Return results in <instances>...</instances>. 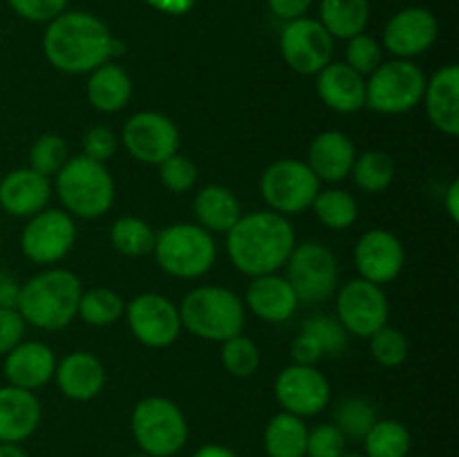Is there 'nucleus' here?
Wrapping results in <instances>:
<instances>
[{
    "mask_svg": "<svg viewBox=\"0 0 459 457\" xmlns=\"http://www.w3.org/2000/svg\"><path fill=\"white\" fill-rule=\"evenodd\" d=\"M43 54L54 70L79 76L112 61L121 54V43L94 13L63 12L45 27Z\"/></svg>",
    "mask_w": 459,
    "mask_h": 457,
    "instance_id": "f257e3e1",
    "label": "nucleus"
},
{
    "mask_svg": "<svg viewBox=\"0 0 459 457\" xmlns=\"http://www.w3.org/2000/svg\"><path fill=\"white\" fill-rule=\"evenodd\" d=\"M294 246L296 231L290 218L269 209L242 213L227 233L229 260L249 278L276 273L285 267Z\"/></svg>",
    "mask_w": 459,
    "mask_h": 457,
    "instance_id": "f03ea898",
    "label": "nucleus"
},
{
    "mask_svg": "<svg viewBox=\"0 0 459 457\" xmlns=\"http://www.w3.org/2000/svg\"><path fill=\"white\" fill-rule=\"evenodd\" d=\"M83 282L74 272L48 267L21 282L16 309L27 325L43 332H58L79 316Z\"/></svg>",
    "mask_w": 459,
    "mask_h": 457,
    "instance_id": "7ed1b4c3",
    "label": "nucleus"
},
{
    "mask_svg": "<svg viewBox=\"0 0 459 457\" xmlns=\"http://www.w3.org/2000/svg\"><path fill=\"white\" fill-rule=\"evenodd\" d=\"M182 330L211 343H224L245 332L247 307L236 291L220 285H200L179 305Z\"/></svg>",
    "mask_w": 459,
    "mask_h": 457,
    "instance_id": "20e7f679",
    "label": "nucleus"
},
{
    "mask_svg": "<svg viewBox=\"0 0 459 457\" xmlns=\"http://www.w3.org/2000/svg\"><path fill=\"white\" fill-rule=\"evenodd\" d=\"M54 177V193L72 218L97 220L115 204V179L106 164L76 155Z\"/></svg>",
    "mask_w": 459,
    "mask_h": 457,
    "instance_id": "39448f33",
    "label": "nucleus"
},
{
    "mask_svg": "<svg viewBox=\"0 0 459 457\" xmlns=\"http://www.w3.org/2000/svg\"><path fill=\"white\" fill-rule=\"evenodd\" d=\"M161 272L179 280H195L206 276L218 260L213 233L200 224L175 222L161 228L152 246Z\"/></svg>",
    "mask_w": 459,
    "mask_h": 457,
    "instance_id": "423d86ee",
    "label": "nucleus"
},
{
    "mask_svg": "<svg viewBox=\"0 0 459 457\" xmlns=\"http://www.w3.org/2000/svg\"><path fill=\"white\" fill-rule=\"evenodd\" d=\"M130 430L139 451L151 457H175L188 444V419L169 397H143L134 403Z\"/></svg>",
    "mask_w": 459,
    "mask_h": 457,
    "instance_id": "0eeeda50",
    "label": "nucleus"
},
{
    "mask_svg": "<svg viewBox=\"0 0 459 457\" xmlns=\"http://www.w3.org/2000/svg\"><path fill=\"white\" fill-rule=\"evenodd\" d=\"M426 79L415 61H384L366 79V108L379 115H406L421 106Z\"/></svg>",
    "mask_w": 459,
    "mask_h": 457,
    "instance_id": "6e6552de",
    "label": "nucleus"
},
{
    "mask_svg": "<svg viewBox=\"0 0 459 457\" xmlns=\"http://www.w3.org/2000/svg\"><path fill=\"white\" fill-rule=\"evenodd\" d=\"M285 278L299 296V303H323L339 287V260L323 242H300L287 258Z\"/></svg>",
    "mask_w": 459,
    "mask_h": 457,
    "instance_id": "1a4fd4ad",
    "label": "nucleus"
},
{
    "mask_svg": "<svg viewBox=\"0 0 459 457\" xmlns=\"http://www.w3.org/2000/svg\"><path fill=\"white\" fill-rule=\"evenodd\" d=\"M321 191V182L305 161L278 160L264 168L260 177V195L269 211L285 215H299L312 209L314 197Z\"/></svg>",
    "mask_w": 459,
    "mask_h": 457,
    "instance_id": "9d476101",
    "label": "nucleus"
},
{
    "mask_svg": "<svg viewBox=\"0 0 459 457\" xmlns=\"http://www.w3.org/2000/svg\"><path fill=\"white\" fill-rule=\"evenodd\" d=\"M128 330L143 348L164 349L179 339L182 318L179 307L157 291H143L134 296L124 309Z\"/></svg>",
    "mask_w": 459,
    "mask_h": 457,
    "instance_id": "9b49d317",
    "label": "nucleus"
},
{
    "mask_svg": "<svg viewBox=\"0 0 459 457\" xmlns=\"http://www.w3.org/2000/svg\"><path fill=\"white\" fill-rule=\"evenodd\" d=\"M336 318L348 334L370 339L377 330L388 325V294L381 285L354 278L336 291Z\"/></svg>",
    "mask_w": 459,
    "mask_h": 457,
    "instance_id": "f8f14e48",
    "label": "nucleus"
},
{
    "mask_svg": "<svg viewBox=\"0 0 459 457\" xmlns=\"http://www.w3.org/2000/svg\"><path fill=\"white\" fill-rule=\"evenodd\" d=\"M119 142L139 164L160 166L170 155L179 152V130L164 112L142 110L126 121Z\"/></svg>",
    "mask_w": 459,
    "mask_h": 457,
    "instance_id": "ddd939ff",
    "label": "nucleus"
},
{
    "mask_svg": "<svg viewBox=\"0 0 459 457\" xmlns=\"http://www.w3.org/2000/svg\"><path fill=\"white\" fill-rule=\"evenodd\" d=\"M76 242V222L63 209H43L27 218L21 233V251L34 264H56Z\"/></svg>",
    "mask_w": 459,
    "mask_h": 457,
    "instance_id": "4468645a",
    "label": "nucleus"
},
{
    "mask_svg": "<svg viewBox=\"0 0 459 457\" xmlns=\"http://www.w3.org/2000/svg\"><path fill=\"white\" fill-rule=\"evenodd\" d=\"M281 54L291 72L316 76L334 56V39L316 18H296L281 30Z\"/></svg>",
    "mask_w": 459,
    "mask_h": 457,
    "instance_id": "2eb2a0df",
    "label": "nucleus"
},
{
    "mask_svg": "<svg viewBox=\"0 0 459 457\" xmlns=\"http://www.w3.org/2000/svg\"><path fill=\"white\" fill-rule=\"evenodd\" d=\"M273 397L285 412L307 419L321 415L330 406L332 385L316 366L291 363L278 372L273 381Z\"/></svg>",
    "mask_w": 459,
    "mask_h": 457,
    "instance_id": "dca6fc26",
    "label": "nucleus"
},
{
    "mask_svg": "<svg viewBox=\"0 0 459 457\" xmlns=\"http://www.w3.org/2000/svg\"><path fill=\"white\" fill-rule=\"evenodd\" d=\"M359 278L375 285H388L406 267V249L388 228H370L357 240L352 251Z\"/></svg>",
    "mask_w": 459,
    "mask_h": 457,
    "instance_id": "f3484780",
    "label": "nucleus"
},
{
    "mask_svg": "<svg viewBox=\"0 0 459 457\" xmlns=\"http://www.w3.org/2000/svg\"><path fill=\"white\" fill-rule=\"evenodd\" d=\"M439 36V22L435 13L426 7H403L393 13L384 27L381 47L388 49L394 58H408L429 52Z\"/></svg>",
    "mask_w": 459,
    "mask_h": 457,
    "instance_id": "a211bd4d",
    "label": "nucleus"
},
{
    "mask_svg": "<svg viewBox=\"0 0 459 457\" xmlns=\"http://www.w3.org/2000/svg\"><path fill=\"white\" fill-rule=\"evenodd\" d=\"M56 354L43 341H21L12 352L4 354L3 372L9 385L22 390L45 388L54 379Z\"/></svg>",
    "mask_w": 459,
    "mask_h": 457,
    "instance_id": "6ab92c4d",
    "label": "nucleus"
},
{
    "mask_svg": "<svg viewBox=\"0 0 459 457\" xmlns=\"http://www.w3.org/2000/svg\"><path fill=\"white\" fill-rule=\"evenodd\" d=\"M52 182L30 166L13 168L0 179V209L12 218H31L48 209Z\"/></svg>",
    "mask_w": 459,
    "mask_h": 457,
    "instance_id": "aec40b11",
    "label": "nucleus"
},
{
    "mask_svg": "<svg viewBox=\"0 0 459 457\" xmlns=\"http://www.w3.org/2000/svg\"><path fill=\"white\" fill-rule=\"evenodd\" d=\"M52 381H56V388L70 401H92L106 385V367L92 352L76 349L56 361Z\"/></svg>",
    "mask_w": 459,
    "mask_h": 457,
    "instance_id": "412c9836",
    "label": "nucleus"
},
{
    "mask_svg": "<svg viewBox=\"0 0 459 457\" xmlns=\"http://www.w3.org/2000/svg\"><path fill=\"white\" fill-rule=\"evenodd\" d=\"M357 155V146L350 134L341 133V130H325L309 142L305 164L316 175L318 182L336 184L350 177Z\"/></svg>",
    "mask_w": 459,
    "mask_h": 457,
    "instance_id": "4be33fe9",
    "label": "nucleus"
},
{
    "mask_svg": "<svg viewBox=\"0 0 459 457\" xmlns=\"http://www.w3.org/2000/svg\"><path fill=\"white\" fill-rule=\"evenodd\" d=\"M245 307L264 323H285L299 309V296L281 273L251 278L245 294Z\"/></svg>",
    "mask_w": 459,
    "mask_h": 457,
    "instance_id": "5701e85b",
    "label": "nucleus"
},
{
    "mask_svg": "<svg viewBox=\"0 0 459 457\" xmlns=\"http://www.w3.org/2000/svg\"><path fill=\"white\" fill-rule=\"evenodd\" d=\"M429 121L446 137L459 134V67L455 63L439 67L426 79L424 99Z\"/></svg>",
    "mask_w": 459,
    "mask_h": 457,
    "instance_id": "b1692460",
    "label": "nucleus"
},
{
    "mask_svg": "<svg viewBox=\"0 0 459 457\" xmlns=\"http://www.w3.org/2000/svg\"><path fill=\"white\" fill-rule=\"evenodd\" d=\"M316 94L330 110L352 115L366 108V76L343 61H332L316 74Z\"/></svg>",
    "mask_w": 459,
    "mask_h": 457,
    "instance_id": "393cba45",
    "label": "nucleus"
},
{
    "mask_svg": "<svg viewBox=\"0 0 459 457\" xmlns=\"http://www.w3.org/2000/svg\"><path fill=\"white\" fill-rule=\"evenodd\" d=\"M43 408L31 390L3 385L0 388V442L22 444L39 430Z\"/></svg>",
    "mask_w": 459,
    "mask_h": 457,
    "instance_id": "a878e982",
    "label": "nucleus"
},
{
    "mask_svg": "<svg viewBox=\"0 0 459 457\" xmlns=\"http://www.w3.org/2000/svg\"><path fill=\"white\" fill-rule=\"evenodd\" d=\"M85 97L97 112L115 115L133 99V79L119 63L108 61L88 74Z\"/></svg>",
    "mask_w": 459,
    "mask_h": 457,
    "instance_id": "bb28decb",
    "label": "nucleus"
},
{
    "mask_svg": "<svg viewBox=\"0 0 459 457\" xmlns=\"http://www.w3.org/2000/svg\"><path fill=\"white\" fill-rule=\"evenodd\" d=\"M197 224L209 233H229L242 218V206L236 193L222 184H209L200 188L193 200Z\"/></svg>",
    "mask_w": 459,
    "mask_h": 457,
    "instance_id": "cd10ccee",
    "label": "nucleus"
},
{
    "mask_svg": "<svg viewBox=\"0 0 459 457\" xmlns=\"http://www.w3.org/2000/svg\"><path fill=\"white\" fill-rule=\"evenodd\" d=\"M370 0H321L318 4V22L334 40H350L352 36L363 34L370 22Z\"/></svg>",
    "mask_w": 459,
    "mask_h": 457,
    "instance_id": "c85d7f7f",
    "label": "nucleus"
},
{
    "mask_svg": "<svg viewBox=\"0 0 459 457\" xmlns=\"http://www.w3.org/2000/svg\"><path fill=\"white\" fill-rule=\"evenodd\" d=\"M307 424L291 412L281 410L267 421L263 433V448L267 457H305Z\"/></svg>",
    "mask_w": 459,
    "mask_h": 457,
    "instance_id": "c756f323",
    "label": "nucleus"
},
{
    "mask_svg": "<svg viewBox=\"0 0 459 457\" xmlns=\"http://www.w3.org/2000/svg\"><path fill=\"white\" fill-rule=\"evenodd\" d=\"M361 442L366 457H406L411 455L412 435L399 419H377Z\"/></svg>",
    "mask_w": 459,
    "mask_h": 457,
    "instance_id": "7c9ffc66",
    "label": "nucleus"
},
{
    "mask_svg": "<svg viewBox=\"0 0 459 457\" xmlns=\"http://www.w3.org/2000/svg\"><path fill=\"white\" fill-rule=\"evenodd\" d=\"M155 228L146 222V220L137 218V215H124V218L115 220L110 227V245L117 254L126 255V258H143V255L152 254L155 246Z\"/></svg>",
    "mask_w": 459,
    "mask_h": 457,
    "instance_id": "2f4dec72",
    "label": "nucleus"
},
{
    "mask_svg": "<svg viewBox=\"0 0 459 457\" xmlns=\"http://www.w3.org/2000/svg\"><path fill=\"white\" fill-rule=\"evenodd\" d=\"M312 211L316 220L332 231H345L359 220V204L352 193L343 188H325L314 197Z\"/></svg>",
    "mask_w": 459,
    "mask_h": 457,
    "instance_id": "473e14b6",
    "label": "nucleus"
},
{
    "mask_svg": "<svg viewBox=\"0 0 459 457\" xmlns=\"http://www.w3.org/2000/svg\"><path fill=\"white\" fill-rule=\"evenodd\" d=\"M394 173H397L394 161L385 151L361 152V155H357L352 170H350L357 188H361L363 193H370V195L384 193L385 188L393 186Z\"/></svg>",
    "mask_w": 459,
    "mask_h": 457,
    "instance_id": "72a5a7b5",
    "label": "nucleus"
},
{
    "mask_svg": "<svg viewBox=\"0 0 459 457\" xmlns=\"http://www.w3.org/2000/svg\"><path fill=\"white\" fill-rule=\"evenodd\" d=\"M377 419H379V415H377L375 403L361 394H352V397H345L336 403L332 424L345 435V439L361 442Z\"/></svg>",
    "mask_w": 459,
    "mask_h": 457,
    "instance_id": "f704fd0d",
    "label": "nucleus"
},
{
    "mask_svg": "<svg viewBox=\"0 0 459 457\" xmlns=\"http://www.w3.org/2000/svg\"><path fill=\"white\" fill-rule=\"evenodd\" d=\"M126 303L110 287H92L83 291L79 300V316L92 327H108L124 316Z\"/></svg>",
    "mask_w": 459,
    "mask_h": 457,
    "instance_id": "c9c22d12",
    "label": "nucleus"
},
{
    "mask_svg": "<svg viewBox=\"0 0 459 457\" xmlns=\"http://www.w3.org/2000/svg\"><path fill=\"white\" fill-rule=\"evenodd\" d=\"M220 361H222L224 370L236 379H251L258 372L263 354L260 348L255 345L254 339L245 334L231 336L229 341L220 343Z\"/></svg>",
    "mask_w": 459,
    "mask_h": 457,
    "instance_id": "e433bc0d",
    "label": "nucleus"
},
{
    "mask_svg": "<svg viewBox=\"0 0 459 457\" xmlns=\"http://www.w3.org/2000/svg\"><path fill=\"white\" fill-rule=\"evenodd\" d=\"M67 160H70L67 143L65 139L56 133L40 134L30 148V168L36 170V173L45 175V177L56 175L58 170L65 166Z\"/></svg>",
    "mask_w": 459,
    "mask_h": 457,
    "instance_id": "4c0bfd02",
    "label": "nucleus"
},
{
    "mask_svg": "<svg viewBox=\"0 0 459 457\" xmlns=\"http://www.w3.org/2000/svg\"><path fill=\"white\" fill-rule=\"evenodd\" d=\"M300 332L314 336L316 343L321 345L325 357H339L348 348V332L341 325L339 318L330 316V314H314V316L305 318Z\"/></svg>",
    "mask_w": 459,
    "mask_h": 457,
    "instance_id": "58836bf2",
    "label": "nucleus"
},
{
    "mask_svg": "<svg viewBox=\"0 0 459 457\" xmlns=\"http://www.w3.org/2000/svg\"><path fill=\"white\" fill-rule=\"evenodd\" d=\"M370 354L381 367H399L408 358V339L402 330L384 325L370 336Z\"/></svg>",
    "mask_w": 459,
    "mask_h": 457,
    "instance_id": "ea45409f",
    "label": "nucleus"
},
{
    "mask_svg": "<svg viewBox=\"0 0 459 457\" xmlns=\"http://www.w3.org/2000/svg\"><path fill=\"white\" fill-rule=\"evenodd\" d=\"M345 65L352 67L361 76H370L377 67L384 63V47L379 40L370 34H357L345 45Z\"/></svg>",
    "mask_w": 459,
    "mask_h": 457,
    "instance_id": "a19ab883",
    "label": "nucleus"
},
{
    "mask_svg": "<svg viewBox=\"0 0 459 457\" xmlns=\"http://www.w3.org/2000/svg\"><path fill=\"white\" fill-rule=\"evenodd\" d=\"M160 179L170 193H188L197 182V166L182 152H175L160 164Z\"/></svg>",
    "mask_w": 459,
    "mask_h": 457,
    "instance_id": "79ce46f5",
    "label": "nucleus"
},
{
    "mask_svg": "<svg viewBox=\"0 0 459 457\" xmlns=\"http://www.w3.org/2000/svg\"><path fill=\"white\" fill-rule=\"evenodd\" d=\"M348 453V439L334 424H318L307 430L305 457H341Z\"/></svg>",
    "mask_w": 459,
    "mask_h": 457,
    "instance_id": "37998d69",
    "label": "nucleus"
},
{
    "mask_svg": "<svg viewBox=\"0 0 459 457\" xmlns=\"http://www.w3.org/2000/svg\"><path fill=\"white\" fill-rule=\"evenodd\" d=\"M81 146H83L81 155H85L92 161H99V164H108L117 155V151H119V137H117V133L112 128L99 124L92 125L83 134V143Z\"/></svg>",
    "mask_w": 459,
    "mask_h": 457,
    "instance_id": "c03bdc74",
    "label": "nucleus"
},
{
    "mask_svg": "<svg viewBox=\"0 0 459 457\" xmlns=\"http://www.w3.org/2000/svg\"><path fill=\"white\" fill-rule=\"evenodd\" d=\"M4 3L22 21L45 22L48 25L49 21H54L63 12H67V3L70 0H4Z\"/></svg>",
    "mask_w": 459,
    "mask_h": 457,
    "instance_id": "a18cd8bd",
    "label": "nucleus"
},
{
    "mask_svg": "<svg viewBox=\"0 0 459 457\" xmlns=\"http://www.w3.org/2000/svg\"><path fill=\"white\" fill-rule=\"evenodd\" d=\"M27 323L16 307H0V357L25 341Z\"/></svg>",
    "mask_w": 459,
    "mask_h": 457,
    "instance_id": "49530a36",
    "label": "nucleus"
},
{
    "mask_svg": "<svg viewBox=\"0 0 459 457\" xmlns=\"http://www.w3.org/2000/svg\"><path fill=\"white\" fill-rule=\"evenodd\" d=\"M323 357H325V352H323V348L316 343L314 336L300 332V334L291 341V358H294V363H299V366H316Z\"/></svg>",
    "mask_w": 459,
    "mask_h": 457,
    "instance_id": "de8ad7c7",
    "label": "nucleus"
},
{
    "mask_svg": "<svg viewBox=\"0 0 459 457\" xmlns=\"http://www.w3.org/2000/svg\"><path fill=\"white\" fill-rule=\"evenodd\" d=\"M314 0H267V7L278 21H296L312 9Z\"/></svg>",
    "mask_w": 459,
    "mask_h": 457,
    "instance_id": "09e8293b",
    "label": "nucleus"
},
{
    "mask_svg": "<svg viewBox=\"0 0 459 457\" xmlns=\"http://www.w3.org/2000/svg\"><path fill=\"white\" fill-rule=\"evenodd\" d=\"M143 3L166 16H184L195 7V0H143Z\"/></svg>",
    "mask_w": 459,
    "mask_h": 457,
    "instance_id": "8fccbe9b",
    "label": "nucleus"
},
{
    "mask_svg": "<svg viewBox=\"0 0 459 457\" xmlns=\"http://www.w3.org/2000/svg\"><path fill=\"white\" fill-rule=\"evenodd\" d=\"M21 282L9 272L0 269V307H16Z\"/></svg>",
    "mask_w": 459,
    "mask_h": 457,
    "instance_id": "3c124183",
    "label": "nucleus"
},
{
    "mask_svg": "<svg viewBox=\"0 0 459 457\" xmlns=\"http://www.w3.org/2000/svg\"><path fill=\"white\" fill-rule=\"evenodd\" d=\"M444 211L448 213L451 222H459V179H451V184L444 191Z\"/></svg>",
    "mask_w": 459,
    "mask_h": 457,
    "instance_id": "603ef678",
    "label": "nucleus"
},
{
    "mask_svg": "<svg viewBox=\"0 0 459 457\" xmlns=\"http://www.w3.org/2000/svg\"><path fill=\"white\" fill-rule=\"evenodd\" d=\"M191 457H238L236 451H231L224 444H204V446L197 448Z\"/></svg>",
    "mask_w": 459,
    "mask_h": 457,
    "instance_id": "864d4df0",
    "label": "nucleus"
},
{
    "mask_svg": "<svg viewBox=\"0 0 459 457\" xmlns=\"http://www.w3.org/2000/svg\"><path fill=\"white\" fill-rule=\"evenodd\" d=\"M0 457H30L21 444H3L0 442Z\"/></svg>",
    "mask_w": 459,
    "mask_h": 457,
    "instance_id": "5fc2aeb1",
    "label": "nucleus"
},
{
    "mask_svg": "<svg viewBox=\"0 0 459 457\" xmlns=\"http://www.w3.org/2000/svg\"><path fill=\"white\" fill-rule=\"evenodd\" d=\"M341 457H366V455H363V453H345V455Z\"/></svg>",
    "mask_w": 459,
    "mask_h": 457,
    "instance_id": "6e6d98bb",
    "label": "nucleus"
},
{
    "mask_svg": "<svg viewBox=\"0 0 459 457\" xmlns=\"http://www.w3.org/2000/svg\"><path fill=\"white\" fill-rule=\"evenodd\" d=\"M128 457H151V455H146V453L139 451V453H133V455H128Z\"/></svg>",
    "mask_w": 459,
    "mask_h": 457,
    "instance_id": "4d7b16f0",
    "label": "nucleus"
},
{
    "mask_svg": "<svg viewBox=\"0 0 459 457\" xmlns=\"http://www.w3.org/2000/svg\"><path fill=\"white\" fill-rule=\"evenodd\" d=\"M0 245H3V236H0Z\"/></svg>",
    "mask_w": 459,
    "mask_h": 457,
    "instance_id": "13d9d810",
    "label": "nucleus"
},
{
    "mask_svg": "<svg viewBox=\"0 0 459 457\" xmlns=\"http://www.w3.org/2000/svg\"><path fill=\"white\" fill-rule=\"evenodd\" d=\"M406 457H417V455H406Z\"/></svg>",
    "mask_w": 459,
    "mask_h": 457,
    "instance_id": "bf43d9fd",
    "label": "nucleus"
}]
</instances>
